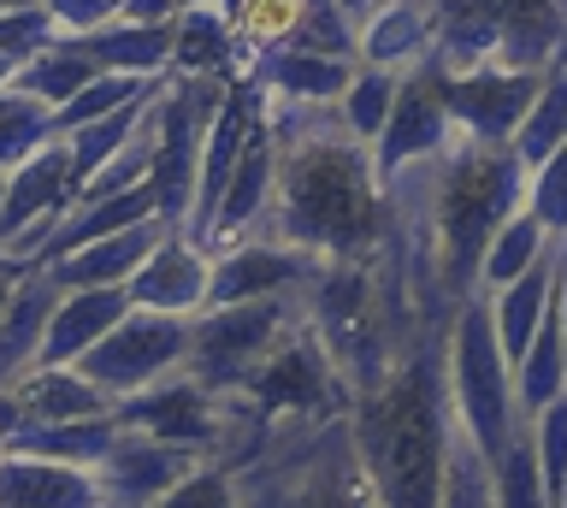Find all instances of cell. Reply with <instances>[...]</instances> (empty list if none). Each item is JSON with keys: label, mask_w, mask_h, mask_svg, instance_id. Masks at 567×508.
<instances>
[{"label": "cell", "mask_w": 567, "mask_h": 508, "mask_svg": "<svg viewBox=\"0 0 567 508\" xmlns=\"http://www.w3.org/2000/svg\"><path fill=\"white\" fill-rule=\"evenodd\" d=\"M266 118L278 136V189L260 237H278L319 260L379 255L390 237V196L372 172V148L343 131L337 107L313 101L266 95Z\"/></svg>", "instance_id": "6da1fadb"}, {"label": "cell", "mask_w": 567, "mask_h": 508, "mask_svg": "<svg viewBox=\"0 0 567 508\" xmlns=\"http://www.w3.org/2000/svg\"><path fill=\"white\" fill-rule=\"evenodd\" d=\"M450 320H414L390 338L384 373L354 391L349 426L372 473L379 508H443V455L455 437L450 379H443Z\"/></svg>", "instance_id": "7a4b0ae2"}, {"label": "cell", "mask_w": 567, "mask_h": 508, "mask_svg": "<svg viewBox=\"0 0 567 508\" xmlns=\"http://www.w3.org/2000/svg\"><path fill=\"white\" fill-rule=\"evenodd\" d=\"M526 178L532 166L514 154V143L485 148V143H461L455 136L432 166L402 172L384 189L390 214L420 231L450 302L478 296V260H485L496 225L526 207Z\"/></svg>", "instance_id": "3957f363"}, {"label": "cell", "mask_w": 567, "mask_h": 508, "mask_svg": "<svg viewBox=\"0 0 567 508\" xmlns=\"http://www.w3.org/2000/svg\"><path fill=\"white\" fill-rule=\"evenodd\" d=\"M237 508H379L349 414L272 419L237 467Z\"/></svg>", "instance_id": "277c9868"}, {"label": "cell", "mask_w": 567, "mask_h": 508, "mask_svg": "<svg viewBox=\"0 0 567 508\" xmlns=\"http://www.w3.org/2000/svg\"><path fill=\"white\" fill-rule=\"evenodd\" d=\"M443 379H450L455 426L485 455H496L526 426L520 402H514V366L503 355V343H496L485 290L467 296V302H455V313H450V331H443Z\"/></svg>", "instance_id": "5b68a950"}, {"label": "cell", "mask_w": 567, "mask_h": 508, "mask_svg": "<svg viewBox=\"0 0 567 508\" xmlns=\"http://www.w3.org/2000/svg\"><path fill=\"white\" fill-rule=\"evenodd\" d=\"M225 90L230 83H219V77H177V72H166V83H159L148 184H154V214H159V225H172V231H189L202 143H207V125H213V113H219Z\"/></svg>", "instance_id": "8992f818"}, {"label": "cell", "mask_w": 567, "mask_h": 508, "mask_svg": "<svg viewBox=\"0 0 567 508\" xmlns=\"http://www.w3.org/2000/svg\"><path fill=\"white\" fill-rule=\"evenodd\" d=\"M301 325V296H260V302L202 308L189 320V361L184 373L207 384L213 396H230L272 349Z\"/></svg>", "instance_id": "52a82bcc"}, {"label": "cell", "mask_w": 567, "mask_h": 508, "mask_svg": "<svg viewBox=\"0 0 567 508\" xmlns=\"http://www.w3.org/2000/svg\"><path fill=\"white\" fill-rule=\"evenodd\" d=\"M237 396L266 419V426H272V419H331V414L354 408V384L343 379V366L331 361V349L313 338L308 313H301V325L237 384Z\"/></svg>", "instance_id": "ba28073f"}, {"label": "cell", "mask_w": 567, "mask_h": 508, "mask_svg": "<svg viewBox=\"0 0 567 508\" xmlns=\"http://www.w3.org/2000/svg\"><path fill=\"white\" fill-rule=\"evenodd\" d=\"M184 361H189V320H177V313L131 308L78 366H83V373L95 379L113 402H124V396H136V391H148V384H159V379L184 373Z\"/></svg>", "instance_id": "9c48e42d"}, {"label": "cell", "mask_w": 567, "mask_h": 508, "mask_svg": "<svg viewBox=\"0 0 567 508\" xmlns=\"http://www.w3.org/2000/svg\"><path fill=\"white\" fill-rule=\"evenodd\" d=\"M437 83H443V107H450V125H455L461 143L503 148V143H514V131H520L544 72L508 65V60H478V65L450 72V65L437 60Z\"/></svg>", "instance_id": "30bf717a"}, {"label": "cell", "mask_w": 567, "mask_h": 508, "mask_svg": "<svg viewBox=\"0 0 567 508\" xmlns=\"http://www.w3.org/2000/svg\"><path fill=\"white\" fill-rule=\"evenodd\" d=\"M78 166H71L65 136H53L30 154L24 166L7 172V196H0V249L18 260H35V249L53 237L71 207H78Z\"/></svg>", "instance_id": "8fae6325"}, {"label": "cell", "mask_w": 567, "mask_h": 508, "mask_svg": "<svg viewBox=\"0 0 567 508\" xmlns=\"http://www.w3.org/2000/svg\"><path fill=\"white\" fill-rule=\"evenodd\" d=\"M450 143H455V125H450V107H443L437 60L425 54L420 65H408V72H402V90H396V107H390V125H384L379 143H372V172H379V184L390 189L402 172L432 166Z\"/></svg>", "instance_id": "7c38bea8"}, {"label": "cell", "mask_w": 567, "mask_h": 508, "mask_svg": "<svg viewBox=\"0 0 567 508\" xmlns=\"http://www.w3.org/2000/svg\"><path fill=\"white\" fill-rule=\"evenodd\" d=\"M118 426L124 432H148V437H166V444H189L202 455H225V437H230V402L213 396L207 384H195L189 373H172L148 384V391L113 402Z\"/></svg>", "instance_id": "4fadbf2b"}, {"label": "cell", "mask_w": 567, "mask_h": 508, "mask_svg": "<svg viewBox=\"0 0 567 508\" xmlns=\"http://www.w3.org/2000/svg\"><path fill=\"white\" fill-rule=\"evenodd\" d=\"M326 260L308 249H290L278 237H243L230 249H213V278H207V308L225 302H260V296H301L319 278Z\"/></svg>", "instance_id": "5bb4252c"}, {"label": "cell", "mask_w": 567, "mask_h": 508, "mask_svg": "<svg viewBox=\"0 0 567 508\" xmlns=\"http://www.w3.org/2000/svg\"><path fill=\"white\" fill-rule=\"evenodd\" d=\"M195 462H207V455L189 449V444H166V437H148V432H124L95 467L101 508H154Z\"/></svg>", "instance_id": "9a60e30c"}, {"label": "cell", "mask_w": 567, "mask_h": 508, "mask_svg": "<svg viewBox=\"0 0 567 508\" xmlns=\"http://www.w3.org/2000/svg\"><path fill=\"white\" fill-rule=\"evenodd\" d=\"M207 278H213V255L195 242L189 231H172L154 242V255L131 272V308H148V313H177V320H195L207 308Z\"/></svg>", "instance_id": "2e32d148"}, {"label": "cell", "mask_w": 567, "mask_h": 508, "mask_svg": "<svg viewBox=\"0 0 567 508\" xmlns=\"http://www.w3.org/2000/svg\"><path fill=\"white\" fill-rule=\"evenodd\" d=\"M131 313L124 284H83V290H60V302L48 313V338H42V366H78L106 331Z\"/></svg>", "instance_id": "e0dca14e"}, {"label": "cell", "mask_w": 567, "mask_h": 508, "mask_svg": "<svg viewBox=\"0 0 567 508\" xmlns=\"http://www.w3.org/2000/svg\"><path fill=\"white\" fill-rule=\"evenodd\" d=\"M177 42H172V72L177 77H219V83H237L248 77V65H255V48L237 37V24L225 19L213 0L202 7H184L177 12Z\"/></svg>", "instance_id": "ac0fdd59"}, {"label": "cell", "mask_w": 567, "mask_h": 508, "mask_svg": "<svg viewBox=\"0 0 567 508\" xmlns=\"http://www.w3.org/2000/svg\"><path fill=\"white\" fill-rule=\"evenodd\" d=\"M0 508H101L95 467L7 449V462H0Z\"/></svg>", "instance_id": "d6986e66"}, {"label": "cell", "mask_w": 567, "mask_h": 508, "mask_svg": "<svg viewBox=\"0 0 567 508\" xmlns=\"http://www.w3.org/2000/svg\"><path fill=\"white\" fill-rule=\"evenodd\" d=\"M60 302V284H53L48 267H30L18 278L7 313H0V391H12L30 366H42V338H48V313Z\"/></svg>", "instance_id": "ffe728a7"}, {"label": "cell", "mask_w": 567, "mask_h": 508, "mask_svg": "<svg viewBox=\"0 0 567 508\" xmlns=\"http://www.w3.org/2000/svg\"><path fill=\"white\" fill-rule=\"evenodd\" d=\"M361 60H337V54H308V48H260L248 77L278 101H313V107H337V95L349 90Z\"/></svg>", "instance_id": "44dd1931"}, {"label": "cell", "mask_w": 567, "mask_h": 508, "mask_svg": "<svg viewBox=\"0 0 567 508\" xmlns=\"http://www.w3.org/2000/svg\"><path fill=\"white\" fill-rule=\"evenodd\" d=\"M437 48V0H384L372 19H361V65L408 72Z\"/></svg>", "instance_id": "7402d4cb"}, {"label": "cell", "mask_w": 567, "mask_h": 508, "mask_svg": "<svg viewBox=\"0 0 567 508\" xmlns=\"http://www.w3.org/2000/svg\"><path fill=\"white\" fill-rule=\"evenodd\" d=\"M166 237L159 219H142V225H124L113 237H95L83 249H71L65 260H53V284L60 290H83V284H131V272L154 255V242Z\"/></svg>", "instance_id": "603a6c76"}, {"label": "cell", "mask_w": 567, "mask_h": 508, "mask_svg": "<svg viewBox=\"0 0 567 508\" xmlns=\"http://www.w3.org/2000/svg\"><path fill=\"white\" fill-rule=\"evenodd\" d=\"M177 24V19H172ZM172 24H131V19H106L101 30L71 37L101 72H124V77H166L172 72Z\"/></svg>", "instance_id": "cb8c5ba5"}, {"label": "cell", "mask_w": 567, "mask_h": 508, "mask_svg": "<svg viewBox=\"0 0 567 508\" xmlns=\"http://www.w3.org/2000/svg\"><path fill=\"white\" fill-rule=\"evenodd\" d=\"M556 249H561V242H556ZM556 249H549L532 272L514 278V284L491 290V325H496V343H503L508 366L532 349L538 325L549 320V308H556Z\"/></svg>", "instance_id": "d4e9b609"}, {"label": "cell", "mask_w": 567, "mask_h": 508, "mask_svg": "<svg viewBox=\"0 0 567 508\" xmlns=\"http://www.w3.org/2000/svg\"><path fill=\"white\" fill-rule=\"evenodd\" d=\"M142 219H159L154 214V184H136V189L106 196V201H78L60 225H53V237L35 249V267H53V260H65L71 249H83V242L113 237L124 225H142Z\"/></svg>", "instance_id": "484cf974"}, {"label": "cell", "mask_w": 567, "mask_h": 508, "mask_svg": "<svg viewBox=\"0 0 567 508\" xmlns=\"http://www.w3.org/2000/svg\"><path fill=\"white\" fill-rule=\"evenodd\" d=\"M24 414L35 426H53V419H95V414H113V396L101 391L83 366H30L24 379L12 384Z\"/></svg>", "instance_id": "4316f807"}, {"label": "cell", "mask_w": 567, "mask_h": 508, "mask_svg": "<svg viewBox=\"0 0 567 508\" xmlns=\"http://www.w3.org/2000/svg\"><path fill=\"white\" fill-rule=\"evenodd\" d=\"M124 437L118 414H95V419H53V426H30L12 437L7 449L18 455H48V462H78V467H101V455Z\"/></svg>", "instance_id": "83f0119b"}, {"label": "cell", "mask_w": 567, "mask_h": 508, "mask_svg": "<svg viewBox=\"0 0 567 508\" xmlns=\"http://www.w3.org/2000/svg\"><path fill=\"white\" fill-rule=\"evenodd\" d=\"M556 249V237L544 231V219L532 214V207H520V214H508L503 225H496V237H491V249H485V260H478V290H503V284H514L520 272H532L538 260Z\"/></svg>", "instance_id": "f1b7e54d"}, {"label": "cell", "mask_w": 567, "mask_h": 508, "mask_svg": "<svg viewBox=\"0 0 567 508\" xmlns=\"http://www.w3.org/2000/svg\"><path fill=\"white\" fill-rule=\"evenodd\" d=\"M556 148H567V48L544 65L538 95H532V107H526V118H520V131H514V154H520L526 166L549 160Z\"/></svg>", "instance_id": "f546056e"}, {"label": "cell", "mask_w": 567, "mask_h": 508, "mask_svg": "<svg viewBox=\"0 0 567 508\" xmlns=\"http://www.w3.org/2000/svg\"><path fill=\"white\" fill-rule=\"evenodd\" d=\"M567 391V343H561V320L549 308V320L538 325V338L520 361H514V402H520V419H532L538 408H549Z\"/></svg>", "instance_id": "4dcf8cb0"}, {"label": "cell", "mask_w": 567, "mask_h": 508, "mask_svg": "<svg viewBox=\"0 0 567 508\" xmlns=\"http://www.w3.org/2000/svg\"><path fill=\"white\" fill-rule=\"evenodd\" d=\"M159 83H166V77H159ZM159 83H154L148 95H136L131 107H118V113H106V118H95V125H83V131H71V136H65L71 166H78V184H89L106 160H113V154H124V148L136 143V131L148 125V113H154Z\"/></svg>", "instance_id": "1f68e13d"}, {"label": "cell", "mask_w": 567, "mask_h": 508, "mask_svg": "<svg viewBox=\"0 0 567 508\" xmlns=\"http://www.w3.org/2000/svg\"><path fill=\"white\" fill-rule=\"evenodd\" d=\"M95 77H101V65L89 60L78 42H53L48 54H35L24 72L12 77V90L30 95V101H42V107L53 113V107H65V101L78 95V90H89Z\"/></svg>", "instance_id": "d6a6232c"}, {"label": "cell", "mask_w": 567, "mask_h": 508, "mask_svg": "<svg viewBox=\"0 0 567 508\" xmlns=\"http://www.w3.org/2000/svg\"><path fill=\"white\" fill-rule=\"evenodd\" d=\"M396 90H402V72H384V65H354L349 90L337 95V118L354 143H379L384 125H390V107H396Z\"/></svg>", "instance_id": "836d02e7"}, {"label": "cell", "mask_w": 567, "mask_h": 508, "mask_svg": "<svg viewBox=\"0 0 567 508\" xmlns=\"http://www.w3.org/2000/svg\"><path fill=\"white\" fill-rule=\"evenodd\" d=\"M491 497H496V508H556L549 490H544V473H538V455H532L526 426L491 455Z\"/></svg>", "instance_id": "e575fe53"}, {"label": "cell", "mask_w": 567, "mask_h": 508, "mask_svg": "<svg viewBox=\"0 0 567 508\" xmlns=\"http://www.w3.org/2000/svg\"><path fill=\"white\" fill-rule=\"evenodd\" d=\"M284 48H308V54H337V60H361V24L349 19L337 0H301Z\"/></svg>", "instance_id": "d590c367"}, {"label": "cell", "mask_w": 567, "mask_h": 508, "mask_svg": "<svg viewBox=\"0 0 567 508\" xmlns=\"http://www.w3.org/2000/svg\"><path fill=\"white\" fill-rule=\"evenodd\" d=\"M159 77H124V72H101L89 90H78L65 101V107H53V136H71V131H83V125H95V118L106 113H118V107H131L136 95H148Z\"/></svg>", "instance_id": "8d00e7d4"}, {"label": "cell", "mask_w": 567, "mask_h": 508, "mask_svg": "<svg viewBox=\"0 0 567 508\" xmlns=\"http://www.w3.org/2000/svg\"><path fill=\"white\" fill-rule=\"evenodd\" d=\"M443 508H496L491 497V455L455 426L450 455H443Z\"/></svg>", "instance_id": "74e56055"}, {"label": "cell", "mask_w": 567, "mask_h": 508, "mask_svg": "<svg viewBox=\"0 0 567 508\" xmlns=\"http://www.w3.org/2000/svg\"><path fill=\"white\" fill-rule=\"evenodd\" d=\"M526 437H532V455H538L549 502L561 508V490H567V391L549 402V408H538L526 419Z\"/></svg>", "instance_id": "f35d334b"}, {"label": "cell", "mask_w": 567, "mask_h": 508, "mask_svg": "<svg viewBox=\"0 0 567 508\" xmlns=\"http://www.w3.org/2000/svg\"><path fill=\"white\" fill-rule=\"evenodd\" d=\"M42 143H53V113L42 107V101L12 90V107L0 113V172L24 166Z\"/></svg>", "instance_id": "ab89813d"}, {"label": "cell", "mask_w": 567, "mask_h": 508, "mask_svg": "<svg viewBox=\"0 0 567 508\" xmlns=\"http://www.w3.org/2000/svg\"><path fill=\"white\" fill-rule=\"evenodd\" d=\"M154 508H237V473H230L219 455H207V462H195Z\"/></svg>", "instance_id": "60d3db41"}, {"label": "cell", "mask_w": 567, "mask_h": 508, "mask_svg": "<svg viewBox=\"0 0 567 508\" xmlns=\"http://www.w3.org/2000/svg\"><path fill=\"white\" fill-rule=\"evenodd\" d=\"M526 207L544 219V231L567 242V148H556L549 160L532 166V178H526Z\"/></svg>", "instance_id": "b9f144b4"}, {"label": "cell", "mask_w": 567, "mask_h": 508, "mask_svg": "<svg viewBox=\"0 0 567 508\" xmlns=\"http://www.w3.org/2000/svg\"><path fill=\"white\" fill-rule=\"evenodd\" d=\"M53 42H60V30H53V19H48L42 0H35V7L0 12V54H12L18 65H30L35 54H48Z\"/></svg>", "instance_id": "7bdbcfd3"}, {"label": "cell", "mask_w": 567, "mask_h": 508, "mask_svg": "<svg viewBox=\"0 0 567 508\" xmlns=\"http://www.w3.org/2000/svg\"><path fill=\"white\" fill-rule=\"evenodd\" d=\"M53 30H60V42L83 37V30H101L106 19H118V0H42Z\"/></svg>", "instance_id": "ee69618b"}, {"label": "cell", "mask_w": 567, "mask_h": 508, "mask_svg": "<svg viewBox=\"0 0 567 508\" xmlns=\"http://www.w3.org/2000/svg\"><path fill=\"white\" fill-rule=\"evenodd\" d=\"M184 12V0H118V19L131 24H172Z\"/></svg>", "instance_id": "f6af8a7d"}, {"label": "cell", "mask_w": 567, "mask_h": 508, "mask_svg": "<svg viewBox=\"0 0 567 508\" xmlns=\"http://www.w3.org/2000/svg\"><path fill=\"white\" fill-rule=\"evenodd\" d=\"M30 267H35V260H18V255H7V249H0V313H7L12 290H18V278H24Z\"/></svg>", "instance_id": "bcb514c9"}, {"label": "cell", "mask_w": 567, "mask_h": 508, "mask_svg": "<svg viewBox=\"0 0 567 508\" xmlns=\"http://www.w3.org/2000/svg\"><path fill=\"white\" fill-rule=\"evenodd\" d=\"M556 320H561V343H567V242L556 249Z\"/></svg>", "instance_id": "7dc6e473"}, {"label": "cell", "mask_w": 567, "mask_h": 508, "mask_svg": "<svg viewBox=\"0 0 567 508\" xmlns=\"http://www.w3.org/2000/svg\"><path fill=\"white\" fill-rule=\"evenodd\" d=\"M337 7H343V12H349V19H354V24H361V19H372V12H379V7H384V0H337Z\"/></svg>", "instance_id": "c3c4849f"}, {"label": "cell", "mask_w": 567, "mask_h": 508, "mask_svg": "<svg viewBox=\"0 0 567 508\" xmlns=\"http://www.w3.org/2000/svg\"><path fill=\"white\" fill-rule=\"evenodd\" d=\"M18 72H24V65H18L12 54H0V90H12V77H18Z\"/></svg>", "instance_id": "681fc988"}, {"label": "cell", "mask_w": 567, "mask_h": 508, "mask_svg": "<svg viewBox=\"0 0 567 508\" xmlns=\"http://www.w3.org/2000/svg\"><path fill=\"white\" fill-rule=\"evenodd\" d=\"M12 7H35V0H0V12H12Z\"/></svg>", "instance_id": "f907efd6"}, {"label": "cell", "mask_w": 567, "mask_h": 508, "mask_svg": "<svg viewBox=\"0 0 567 508\" xmlns=\"http://www.w3.org/2000/svg\"><path fill=\"white\" fill-rule=\"evenodd\" d=\"M0 462H7V437H0Z\"/></svg>", "instance_id": "816d5d0a"}, {"label": "cell", "mask_w": 567, "mask_h": 508, "mask_svg": "<svg viewBox=\"0 0 567 508\" xmlns=\"http://www.w3.org/2000/svg\"><path fill=\"white\" fill-rule=\"evenodd\" d=\"M0 196H7V172H0Z\"/></svg>", "instance_id": "f5cc1de1"}, {"label": "cell", "mask_w": 567, "mask_h": 508, "mask_svg": "<svg viewBox=\"0 0 567 508\" xmlns=\"http://www.w3.org/2000/svg\"><path fill=\"white\" fill-rule=\"evenodd\" d=\"M184 7H202V0H184Z\"/></svg>", "instance_id": "db71d44e"}, {"label": "cell", "mask_w": 567, "mask_h": 508, "mask_svg": "<svg viewBox=\"0 0 567 508\" xmlns=\"http://www.w3.org/2000/svg\"><path fill=\"white\" fill-rule=\"evenodd\" d=\"M561 508H567V490H561Z\"/></svg>", "instance_id": "11a10c76"}, {"label": "cell", "mask_w": 567, "mask_h": 508, "mask_svg": "<svg viewBox=\"0 0 567 508\" xmlns=\"http://www.w3.org/2000/svg\"><path fill=\"white\" fill-rule=\"evenodd\" d=\"M561 7H567V0H561Z\"/></svg>", "instance_id": "9f6ffc18"}]
</instances>
